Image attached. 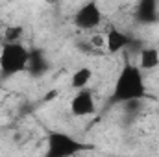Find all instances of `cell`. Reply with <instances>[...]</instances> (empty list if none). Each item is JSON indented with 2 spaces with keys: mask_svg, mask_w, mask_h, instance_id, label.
<instances>
[{
  "mask_svg": "<svg viewBox=\"0 0 159 157\" xmlns=\"http://www.w3.org/2000/svg\"><path fill=\"white\" fill-rule=\"evenodd\" d=\"M146 96V83L143 76V69L133 63H126L115 79L111 102L128 104L133 100H143Z\"/></svg>",
  "mask_w": 159,
  "mask_h": 157,
  "instance_id": "cell-1",
  "label": "cell"
},
{
  "mask_svg": "<svg viewBox=\"0 0 159 157\" xmlns=\"http://www.w3.org/2000/svg\"><path fill=\"white\" fill-rule=\"evenodd\" d=\"M30 50L22 43H4L0 48V72L2 76H15L28 69Z\"/></svg>",
  "mask_w": 159,
  "mask_h": 157,
  "instance_id": "cell-2",
  "label": "cell"
},
{
  "mask_svg": "<svg viewBox=\"0 0 159 157\" xmlns=\"http://www.w3.org/2000/svg\"><path fill=\"white\" fill-rule=\"evenodd\" d=\"M83 150L81 142H78L72 135L63 131H50L48 135V155L50 157H70Z\"/></svg>",
  "mask_w": 159,
  "mask_h": 157,
  "instance_id": "cell-3",
  "label": "cell"
},
{
  "mask_svg": "<svg viewBox=\"0 0 159 157\" xmlns=\"http://www.w3.org/2000/svg\"><path fill=\"white\" fill-rule=\"evenodd\" d=\"M102 19H104V15H102L100 6L94 0H89V2L81 4L78 9H76L72 20H74V26L76 28L83 30V32H89V30H94L96 26H100L102 24Z\"/></svg>",
  "mask_w": 159,
  "mask_h": 157,
  "instance_id": "cell-4",
  "label": "cell"
},
{
  "mask_svg": "<svg viewBox=\"0 0 159 157\" xmlns=\"http://www.w3.org/2000/svg\"><path fill=\"white\" fill-rule=\"evenodd\" d=\"M70 113L74 117H91L96 113V100L93 91H89L87 87L76 91L70 100Z\"/></svg>",
  "mask_w": 159,
  "mask_h": 157,
  "instance_id": "cell-5",
  "label": "cell"
},
{
  "mask_svg": "<svg viewBox=\"0 0 159 157\" xmlns=\"http://www.w3.org/2000/svg\"><path fill=\"white\" fill-rule=\"evenodd\" d=\"M129 44H131V37L126 32L115 28V26L109 28V32L106 34V50H107V54H119L124 48H128Z\"/></svg>",
  "mask_w": 159,
  "mask_h": 157,
  "instance_id": "cell-6",
  "label": "cell"
},
{
  "mask_svg": "<svg viewBox=\"0 0 159 157\" xmlns=\"http://www.w3.org/2000/svg\"><path fill=\"white\" fill-rule=\"evenodd\" d=\"M137 19L141 22H156L157 20V0H139L137 4Z\"/></svg>",
  "mask_w": 159,
  "mask_h": 157,
  "instance_id": "cell-7",
  "label": "cell"
},
{
  "mask_svg": "<svg viewBox=\"0 0 159 157\" xmlns=\"http://www.w3.org/2000/svg\"><path fill=\"white\" fill-rule=\"evenodd\" d=\"M143 70H154L159 67V50L154 46H146L139 52V63Z\"/></svg>",
  "mask_w": 159,
  "mask_h": 157,
  "instance_id": "cell-8",
  "label": "cell"
},
{
  "mask_svg": "<svg viewBox=\"0 0 159 157\" xmlns=\"http://www.w3.org/2000/svg\"><path fill=\"white\" fill-rule=\"evenodd\" d=\"M91 79H93V70L89 69V67H80L78 70L72 74V78H70V87L72 89H85L89 83H91Z\"/></svg>",
  "mask_w": 159,
  "mask_h": 157,
  "instance_id": "cell-9",
  "label": "cell"
},
{
  "mask_svg": "<svg viewBox=\"0 0 159 157\" xmlns=\"http://www.w3.org/2000/svg\"><path fill=\"white\" fill-rule=\"evenodd\" d=\"M28 69H32V72H34V74H37V76H39V74H43V72L46 70V61H44V57L41 56L39 52H37V54H35V52H34V54L30 52Z\"/></svg>",
  "mask_w": 159,
  "mask_h": 157,
  "instance_id": "cell-10",
  "label": "cell"
},
{
  "mask_svg": "<svg viewBox=\"0 0 159 157\" xmlns=\"http://www.w3.org/2000/svg\"><path fill=\"white\" fill-rule=\"evenodd\" d=\"M22 34H24L22 26H9L4 34V43H20Z\"/></svg>",
  "mask_w": 159,
  "mask_h": 157,
  "instance_id": "cell-11",
  "label": "cell"
},
{
  "mask_svg": "<svg viewBox=\"0 0 159 157\" xmlns=\"http://www.w3.org/2000/svg\"><path fill=\"white\" fill-rule=\"evenodd\" d=\"M91 44L93 46H98V48H106V35H100V34L93 35L91 37Z\"/></svg>",
  "mask_w": 159,
  "mask_h": 157,
  "instance_id": "cell-12",
  "label": "cell"
}]
</instances>
